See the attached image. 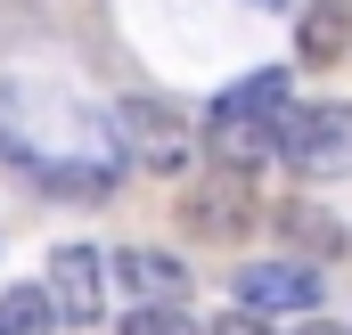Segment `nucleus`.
Instances as JSON below:
<instances>
[{"label": "nucleus", "instance_id": "obj_1", "mask_svg": "<svg viewBox=\"0 0 352 335\" xmlns=\"http://www.w3.org/2000/svg\"><path fill=\"white\" fill-rule=\"evenodd\" d=\"M107 131H115V156H123V164L156 172V180H180V172L197 164V123L173 115L164 98H115Z\"/></svg>", "mask_w": 352, "mask_h": 335}, {"label": "nucleus", "instance_id": "obj_2", "mask_svg": "<svg viewBox=\"0 0 352 335\" xmlns=\"http://www.w3.org/2000/svg\"><path fill=\"white\" fill-rule=\"evenodd\" d=\"M278 164L303 180H352V98H311L278 115Z\"/></svg>", "mask_w": 352, "mask_h": 335}, {"label": "nucleus", "instance_id": "obj_3", "mask_svg": "<svg viewBox=\"0 0 352 335\" xmlns=\"http://www.w3.org/2000/svg\"><path fill=\"white\" fill-rule=\"evenodd\" d=\"M254 221H263V205H254V180H246V172L213 164V180H188V188H180V229H188L197 246H246Z\"/></svg>", "mask_w": 352, "mask_h": 335}, {"label": "nucleus", "instance_id": "obj_4", "mask_svg": "<svg viewBox=\"0 0 352 335\" xmlns=\"http://www.w3.org/2000/svg\"><path fill=\"white\" fill-rule=\"evenodd\" d=\"M230 294H238L254 319H295V311H320L328 278H320L311 262H246V270L230 278Z\"/></svg>", "mask_w": 352, "mask_h": 335}, {"label": "nucleus", "instance_id": "obj_5", "mask_svg": "<svg viewBox=\"0 0 352 335\" xmlns=\"http://www.w3.org/2000/svg\"><path fill=\"white\" fill-rule=\"evenodd\" d=\"M50 303L66 327H98V303H107V262L98 246H58L50 253Z\"/></svg>", "mask_w": 352, "mask_h": 335}, {"label": "nucleus", "instance_id": "obj_6", "mask_svg": "<svg viewBox=\"0 0 352 335\" xmlns=\"http://www.w3.org/2000/svg\"><path fill=\"white\" fill-rule=\"evenodd\" d=\"M205 156L221 172L263 180V172L278 164V123H263V115H205Z\"/></svg>", "mask_w": 352, "mask_h": 335}, {"label": "nucleus", "instance_id": "obj_7", "mask_svg": "<svg viewBox=\"0 0 352 335\" xmlns=\"http://www.w3.org/2000/svg\"><path fill=\"white\" fill-rule=\"evenodd\" d=\"M115 278L131 303H188V262L164 246H123L115 253Z\"/></svg>", "mask_w": 352, "mask_h": 335}, {"label": "nucleus", "instance_id": "obj_8", "mask_svg": "<svg viewBox=\"0 0 352 335\" xmlns=\"http://www.w3.org/2000/svg\"><path fill=\"white\" fill-rule=\"evenodd\" d=\"M352 49V0H303L295 8V58L303 66H336Z\"/></svg>", "mask_w": 352, "mask_h": 335}, {"label": "nucleus", "instance_id": "obj_9", "mask_svg": "<svg viewBox=\"0 0 352 335\" xmlns=\"http://www.w3.org/2000/svg\"><path fill=\"white\" fill-rule=\"evenodd\" d=\"M295 106V82H287V66H263V74H246V82H230L205 115H263V123H278Z\"/></svg>", "mask_w": 352, "mask_h": 335}, {"label": "nucleus", "instance_id": "obj_10", "mask_svg": "<svg viewBox=\"0 0 352 335\" xmlns=\"http://www.w3.org/2000/svg\"><path fill=\"white\" fill-rule=\"evenodd\" d=\"M278 238L336 262V253H344V221H336V213H320V205H278Z\"/></svg>", "mask_w": 352, "mask_h": 335}, {"label": "nucleus", "instance_id": "obj_11", "mask_svg": "<svg viewBox=\"0 0 352 335\" xmlns=\"http://www.w3.org/2000/svg\"><path fill=\"white\" fill-rule=\"evenodd\" d=\"M58 303H50V286H8L0 294V335H58Z\"/></svg>", "mask_w": 352, "mask_h": 335}, {"label": "nucleus", "instance_id": "obj_12", "mask_svg": "<svg viewBox=\"0 0 352 335\" xmlns=\"http://www.w3.org/2000/svg\"><path fill=\"white\" fill-rule=\"evenodd\" d=\"M123 335H197V319L180 303H131L123 311Z\"/></svg>", "mask_w": 352, "mask_h": 335}, {"label": "nucleus", "instance_id": "obj_13", "mask_svg": "<svg viewBox=\"0 0 352 335\" xmlns=\"http://www.w3.org/2000/svg\"><path fill=\"white\" fill-rule=\"evenodd\" d=\"M205 335H270V319H254V311L238 303V311H221V319H213Z\"/></svg>", "mask_w": 352, "mask_h": 335}, {"label": "nucleus", "instance_id": "obj_14", "mask_svg": "<svg viewBox=\"0 0 352 335\" xmlns=\"http://www.w3.org/2000/svg\"><path fill=\"white\" fill-rule=\"evenodd\" d=\"M295 335H344V327H295Z\"/></svg>", "mask_w": 352, "mask_h": 335}, {"label": "nucleus", "instance_id": "obj_15", "mask_svg": "<svg viewBox=\"0 0 352 335\" xmlns=\"http://www.w3.org/2000/svg\"><path fill=\"white\" fill-rule=\"evenodd\" d=\"M254 8H295V0H254Z\"/></svg>", "mask_w": 352, "mask_h": 335}]
</instances>
